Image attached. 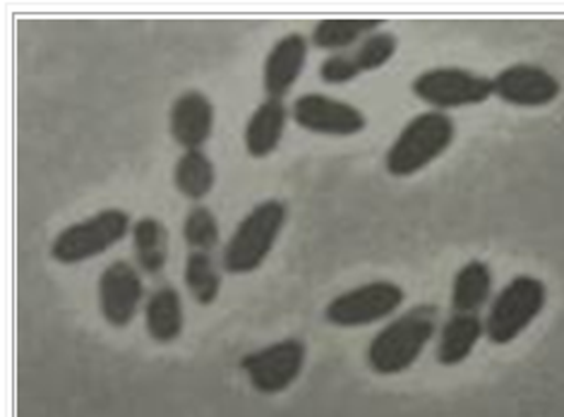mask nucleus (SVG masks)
<instances>
[{
	"label": "nucleus",
	"instance_id": "nucleus-1",
	"mask_svg": "<svg viewBox=\"0 0 564 417\" xmlns=\"http://www.w3.org/2000/svg\"><path fill=\"white\" fill-rule=\"evenodd\" d=\"M440 321V309L435 305H415L409 312L389 321L384 329L372 336L368 345V365L375 374L394 376L415 365L433 341Z\"/></svg>",
	"mask_w": 564,
	"mask_h": 417
},
{
	"label": "nucleus",
	"instance_id": "nucleus-2",
	"mask_svg": "<svg viewBox=\"0 0 564 417\" xmlns=\"http://www.w3.org/2000/svg\"><path fill=\"white\" fill-rule=\"evenodd\" d=\"M289 207L281 199H264L248 211V217L236 226L221 252V268L226 274L246 276L258 272L270 257L276 240L284 231Z\"/></svg>",
	"mask_w": 564,
	"mask_h": 417
},
{
	"label": "nucleus",
	"instance_id": "nucleus-3",
	"mask_svg": "<svg viewBox=\"0 0 564 417\" xmlns=\"http://www.w3.org/2000/svg\"><path fill=\"white\" fill-rule=\"evenodd\" d=\"M456 138V123L449 113L425 111L401 128L387 150L384 168L394 178H411L445 154Z\"/></svg>",
	"mask_w": 564,
	"mask_h": 417
},
{
	"label": "nucleus",
	"instance_id": "nucleus-4",
	"mask_svg": "<svg viewBox=\"0 0 564 417\" xmlns=\"http://www.w3.org/2000/svg\"><path fill=\"white\" fill-rule=\"evenodd\" d=\"M547 288L531 274L514 276L495 295L486 315V339L495 345L517 341L545 309Z\"/></svg>",
	"mask_w": 564,
	"mask_h": 417
},
{
	"label": "nucleus",
	"instance_id": "nucleus-5",
	"mask_svg": "<svg viewBox=\"0 0 564 417\" xmlns=\"http://www.w3.org/2000/svg\"><path fill=\"white\" fill-rule=\"evenodd\" d=\"M132 226L135 223H132L126 209H101L99 213H91V217L63 228L56 240H53L51 257L68 266L83 264L109 252L120 240H126V235L132 233Z\"/></svg>",
	"mask_w": 564,
	"mask_h": 417
},
{
	"label": "nucleus",
	"instance_id": "nucleus-6",
	"mask_svg": "<svg viewBox=\"0 0 564 417\" xmlns=\"http://www.w3.org/2000/svg\"><path fill=\"white\" fill-rule=\"evenodd\" d=\"M411 91L415 99L442 113L486 103L495 97L492 77L466 67H430L413 79Z\"/></svg>",
	"mask_w": 564,
	"mask_h": 417
},
{
	"label": "nucleus",
	"instance_id": "nucleus-7",
	"mask_svg": "<svg viewBox=\"0 0 564 417\" xmlns=\"http://www.w3.org/2000/svg\"><path fill=\"white\" fill-rule=\"evenodd\" d=\"M404 300L406 293L394 281H370L329 300L325 319L339 329L370 327L392 317Z\"/></svg>",
	"mask_w": 564,
	"mask_h": 417
},
{
	"label": "nucleus",
	"instance_id": "nucleus-8",
	"mask_svg": "<svg viewBox=\"0 0 564 417\" xmlns=\"http://www.w3.org/2000/svg\"><path fill=\"white\" fill-rule=\"evenodd\" d=\"M305 358L307 348L301 339H284L248 353L240 360V370L246 372L252 388L264 396H274L295 384L305 367Z\"/></svg>",
	"mask_w": 564,
	"mask_h": 417
},
{
	"label": "nucleus",
	"instance_id": "nucleus-9",
	"mask_svg": "<svg viewBox=\"0 0 564 417\" xmlns=\"http://www.w3.org/2000/svg\"><path fill=\"white\" fill-rule=\"evenodd\" d=\"M291 118L299 128L329 138H354L368 128V118L358 106L319 91L301 94L291 106Z\"/></svg>",
	"mask_w": 564,
	"mask_h": 417
},
{
	"label": "nucleus",
	"instance_id": "nucleus-10",
	"mask_svg": "<svg viewBox=\"0 0 564 417\" xmlns=\"http://www.w3.org/2000/svg\"><path fill=\"white\" fill-rule=\"evenodd\" d=\"M144 300L140 268L126 260H116L99 276V309L113 329H126L138 317Z\"/></svg>",
	"mask_w": 564,
	"mask_h": 417
},
{
	"label": "nucleus",
	"instance_id": "nucleus-11",
	"mask_svg": "<svg viewBox=\"0 0 564 417\" xmlns=\"http://www.w3.org/2000/svg\"><path fill=\"white\" fill-rule=\"evenodd\" d=\"M495 97L521 109H543L560 99V79L533 63H514L492 77Z\"/></svg>",
	"mask_w": 564,
	"mask_h": 417
},
{
	"label": "nucleus",
	"instance_id": "nucleus-12",
	"mask_svg": "<svg viewBox=\"0 0 564 417\" xmlns=\"http://www.w3.org/2000/svg\"><path fill=\"white\" fill-rule=\"evenodd\" d=\"M214 120H217V113H214V103L207 94L199 89H187L171 106V138L178 146H183V152L203 150L212 140Z\"/></svg>",
	"mask_w": 564,
	"mask_h": 417
},
{
	"label": "nucleus",
	"instance_id": "nucleus-13",
	"mask_svg": "<svg viewBox=\"0 0 564 417\" xmlns=\"http://www.w3.org/2000/svg\"><path fill=\"white\" fill-rule=\"evenodd\" d=\"M307 51H311V42L299 32L284 34L270 48L262 67V87L267 99H286V94L299 83L307 63Z\"/></svg>",
	"mask_w": 564,
	"mask_h": 417
},
{
	"label": "nucleus",
	"instance_id": "nucleus-14",
	"mask_svg": "<svg viewBox=\"0 0 564 417\" xmlns=\"http://www.w3.org/2000/svg\"><path fill=\"white\" fill-rule=\"evenodd\" d=\"M289 123V109L284 99H264L258 109L252 111L246 123L243 142L246 152L252 158H267L272 156L281 140H284Z\"/></svg>",
	"mask_w": 564,
	"mask_h": 417
},
{
	"label": "nucleus",
	"instance_id": "nucleus-15",
	"mask_svg": "<svg viewBox=\"0 0 564 417\" xmlns=\"http://www.w3.org/2000/svg\"><path fill=\"white\" fill-rule=\"evenodd\" d=\"M144 327L150 339L166 345L181 339L185 329V312L181 293L173 286H159L144 303Z\"/></svg>",
	"mask_w": 564,
	"mask_h": 417
},
{
	"label": "nucleus",
	"instance_id": "nucleus-16",
	"mask_svg": "<svg viewBox=\"0 0 564 417\" xmlns=\"http://www.w3.org/2000/svg\"><path fill=\"white\" fill-rule=\"evenodd\" d=\"M486 336V321L478 315H459L452 312V317L442 327L440 341H437V362L442 367H456L464 360L471 358L474 348Z\"/></svg>",
	"mask_w": 564,
	"mask_h": 417
},
{
	"label": "nucleus",
	"instance_id": "nucleus-17",
	"mask_svg": "<svg viewBox=\"0 0 564 417\" xmlns=\"http://www.w3.org/2000/svg\"><path fill=\"white\" fill-rule=\"evenodd\" d=\"M492 272L486 262H466L452 281V312L478 315L490 303Z\"/></svg>",
	"mask_w": 564,
	"mask_h": 417
},
{
	"label": "nucleus",
	"instance_id": "nucleus-18",
	"mask_svg": "<svg viewBox=\"0 0 564 417\" xmlns=\"http://www.w3.org/2000/svg\"><path fill=\"white\" fill-rule=\"evenodd\" d=\"M132 248L138 268L147 276H161L169 264V228L156 217H142L132 226Z\"/></svg>",
	"mask_w": 564,
	"mask_h": 417
},
{
	"label": "nucleus",
	"instance_id": "nucleus-19",
	"mask_svg": "<svg viewBox=\"0 0 564 417\" xmlns=\"http://www.w3.org/2000/svg\"><path fill=\"white\" fill-rule=\"evenodd\" d=\"M380 26H382L380 20L327 18V20L315 22L313 34H311V44L322 51L341 53V51L351 48L354 44L362 42V39L370 36L372 32H378Z\"/></svg>",
	"mask_w": 564,
	"mask_h": 417
},
{
	"label": "nucleus",
	"instance_id": "nucleus-20",
	"mask_svg": "<svg viewBox=\"0 0 564 417\" xmlns=\"http://www.w3.org/2000/svg\"><path fill=\"white\" fill-rule=\"evenodd\" d=\"M173 183H176V190L183 197L199 205L214 190L217 168H214V161L205 154V150L183 152L176 166H173Z\"/></svg>",
	"mask_w": 564,
	"mask_h": 417
},
{
	"label": "nucleus",
	"instance_id": "nucleus-21",
	"mask_svg": "<svg viewBox=\"0 0 564 417\" xmlns=\"http://www.w3.org/2000/svg\"><path fill=\"white\" fill-rule=\"evenodd\" d=\"M183 278L197 305L209 307L217 303L221 293V268L217 260L212 257V252H197V250L187 252Z\"/></svg>",
	"mask_w": 564,
	"mask_h": 417
},
{
	"label": "nucleus",
	"instance_id": "nucleus-22",
	"mask_svg": "<svg viewBox=\"0 0 564 417\" xmlns=\"http://www.w3.org/2000/svg\"><path fill=\"white\" fill-rule=\"evenodd\" d=\"M183 240L185 245L197 252H214V248L219 245L221 231H219V221L214 217V211L205 205H195L191 211L185 213L183 221Z\"/></svg>",
	"mask_w": 564,
	"mask_h": 417
},
{
	"label": "nucleus",
	"instance_id": "nucleus-23",
	"mask_svg": "<svg viewBox=\"0 0 564 417\" xmlns=\"http://www.w3.org/2000/svg\"><path fill=\"white\" fill-rule=\"evenodd\" d=\"M399 48V39L392 32H372L360 42V46L354 51V58L360 67V73H375L382 65L394 58Z\"/></svg>",
	"mask_w": 564,
	"mask_h": 417
},
{
	"label": "nucleus",
	"instance_id": "nucleus-24",
	"mask_svg": "<svg viewBox=\"0 0 564 417\" xmlns=\"http://www.w3.org/2000/svg\"><path fill=\"white\" fill-rule=\"evenodd\" d=\"M362 75L360 67L354 58V53L341 51V53H329V56L319 65V79L325 85H348Z\"/></svg>",
	"mask_w": 564,
	"mask_h": 417
}]
</instances>
